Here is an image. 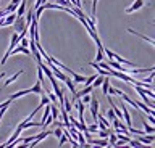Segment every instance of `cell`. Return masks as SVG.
I'll return each instance as SVG.
<instances>
[{
    "mask_svg": "<svg viewBox=\"0 0 155 148\" xmlns=\"http://www.w3.org/2000/svg\"><path fill=\"white\" fill-rule=\"evenodd\" d=\"M18 42H19V36H18V32H13V34H12V40H10V47H8V50H7V53H5L3 55V58H2V61H0V65H5V63H7V60H8V56L10 55H12V50L15 49V45H16L18 44Z\"/></svg>",
    "mask_w": 155,
    "mask_h": 148,
    "instance_id": "6da1fadb",
    "label": "cell"
},
{
    "mask_svg": "<svg viewBox=\"0 0 155 148\" xmlns=\"http://www.w3.org/2000/svg\"><path fill=\"white\" fill-rule=\"evenodd\" d=\"M89 108H91V114H92V119H94V122H97V113H99V100L95 97L91 98L89 102Z\"/></svg>",
    "mask_w": 155,
    "mask_h": 148,
    "instance_id": "7a4b0ae2",
    "label": "cell"
},
{
    "mask_svg": "<svg viewBox=\"0 0 155 148\" xmlns=\"http://www.w3.org/2000/svg\"><path fill=\"white\" fill-rule=\"evenodd\" d=\"M13 27L16 29V32H21L23 29H28V24H26V20L23 16H16L13 21Z\"/></svg>",
    "mask_w": 155,
    "mask_h": 148,
    "instance_id": "3957f363",
    "label": "cell"
},
{
    "mask_svg": "<svg viewBox=\"0 0 155 148\" xmlns=\"http://www.w3.org/2000/svg\"><path fill=\"white\" fill-rule=\"evenodd\" d=\"M137 135H139L137 140L142 143V145H153V135L152 134H149V135L147 134H145V135L144 134H137Z\"/></svg>",
    "mask_w": 155,
    "mask_h": 148,
    "instance_id": "277c9868",
    "label": "cell"
},
{
    "mask_svg": "<svg viewBox=\"0 0 155 148\" xmlns=\"http://www.w3.org/2000/svg\"><path fill=\"white\" fill-rule=\"evenodd\" d=\"M144 3H145V0H136V2L133 3V5L126 8V13L129 15V13H134V11H137L139 8H142V7H144Z\"/></svg>",
    "mask_w": 155,
    "mask_h": 148,
    "instance_id": "5b68a950",
    "label": "cell"
},
{
    "mask_svg": "<svg viewBox=\"0 0 155 148\" xmlns=\"http://www.w3.org/2000/svg\"><path fill=\"white\" fill-rule=\"evenodd\" d=\"M23 131H24V129H23L21 126H18V127H16V131H15V132H13V135H12V137H10V140H8L7 143H3V145H0V146H8V145H10V143H12V142L15 140V138H18V135H19V134H21Z\"/></svg>",
    "mask_w": 155,
    "mask_h": 148,
    "instance_id": "8992f818",
    "label": "cell"
},
{
    "mask_svg": "<svg viewBox=\"0 0 155 148\" xmlns=\"http://www.w3.org/2000/svg\"><path fill=\"white\" fill-rule=\"evenodd\" d=\"M128 32H129V34H133V36H137V37H140V39H144L145 42H149L150 45H153V44H155L153 39H150V37H145L144 34H139V32H137V31H134V29H128Z\"/></svg>",
    "mask_w": 155,
    "mask_h": 148,
    "instance_id": "52a82bcc",
    "label": "cell"
},
{
    "mask_svg": "<svg viewBox=\"0 0 155 148\" xmlns=\"http://www.w3.org/2000/svg\"><path fill=\"white\" fill-rule=\"evenodd\" d=\"M105 79V76H100V74H97V77L94 79V80H92V82H94V84H91L92 85V87H100V84H102V80H104Z\"/></svg>",
    "mask_w": 155,
    "mask_h": 148,
    "instance_id": "ba28073f",
    "label": "cell"
},
{
    "mask_svg": "<svg viewBox=\"0 0 155 148\" xmlns=\"http://www.w3.org/2000/svg\"><path fill=\"white\" fill-rule=\"evenodd\" d=\"M142 124H144V127H145V134H153V124H149L145 119H142Z\"/></svg>",
    "mask_w": 155,
    "mask_h": 148,
    "instance_id": "9c48e42d",
    "label": "cell"
},
{
    "mask_svg": "<svg viewBox=\"0 0 155 148\" xmlns=\"http://www.w3.org/2000/svg\"><path fill=\"white\" fill-rule=\"evenodd\" d=\"M65 84H66V87L70 89V92H71V93H74V92H76V89H74V82H73V79L68 77V79L65 80Z\"/></svg>",
    "mask_w": 155,
    "mask_h": 148,
    "instance_id": "30bf717a",
    "label": "cell"
},
{
    "mask_svg": "<svg viewBox=\"0 0 155 148\" xmlns=\"http://www.w3.org/2000/svg\"><path fill=\"white\" fill-rule=\"evenodd\" d=\"M19 74H23V69H21V71H18L16 74H13V76H12V77H10L8 80H5V84H3V85H5V87H7V85H10V84L13 82V80H16V77H18Z\"/></svg>",
    "mask_w": 155,
    "mask_h": 148,
    "instance_id": "8fae6325",
    "label": "cell"
},
{
    "mask_svg": "<svg viewBox=\"0 0 155 148\" xmlns=\"http://www.w3.org/2000/svg\"><path fill=\"white\" fill-rule=\"evenodd\" d=\"M97 2H99V0H92V20H94V21H97V20H95V13H97Z\"/></svg>",
    "mask_w": 155,
    "mask_h": 148,
    "instance_id": "7c38bea8",
    "label": "cell"
},
{
    "mask_svg": "<svg viewBox=\"0 0 155 148\" xmlns=\"http://www.w3.org/2000/svg\"><path fill=\"white\" fill-rule=\"evenodd\" d=\"M95 61H97V63H100V61H104V50H97Z\"/></svg>",
    "mask_w": 155,
    "mask_h": 148,
    "instance_id": "4fadbf2b",
    "label": "cell"
},
{
    "mask_svg": "<svg viewBox=\"0 0 155 148\" xmlns=\"http://www.w3.org/2000/svg\"><path fill=\"white\" fill-rule=\"evenodd\" d=\"M91 98H92V95H91V93H86V95H82V100H81V102L84 103V105H89Z\"/></svg>",
    "mask_w": 155,
    "mask_h": 148,
    "instance_id": "5bb4252c",
    "label": "cell"
},
{
    "mask_svg": "<svg viewBox=\"0 0 155 148\" xmlns=\"http://www.w3.org/2000/svg\"><path fill=\"white\" fill-rule=\"evenodd\" d=\"M107 118H108L110 121H113V119L116 118V114H115V111H113V109H108V111H107Z\"/></svg>",
    "mask_w": 155,
    "mask_h": 148,
    "instance_id": "9a60e30c",
    "label": "cell"
},
{
    "mask_svg": "<svg viewBox=\"0 0 155 148\" xmlns=\"http://www.w3.org/2000/svg\"><path fill=\"white\" fill-rule=\"evenodd\" d=\"M97 129H99V126H97V122H94L92 126H87V131H89V132H95Z\"/></svg>",
    "mask_w": 155,
    "mask_h": 148,
    "instance_id": "2e32d148",
    "label": "cell"
},
{
    "mask_svg": "<svg viewBox=\"0 0 155 148\" xmlns=\"http://www.w3.org/2000/svg\"><path fill=\"white\" fill-rule=\"evenodd\" d=\"M52 134H53L55 137H60L61 134H63V129H61V127H58V129H55V131H52Z\"/></svg>",
    "mask_w": 155,
    "mask_h": 148,
    "instance_id": "e0dca14e",
    "label": "cell"
},
{
    "mask_svg": "<svg viewBox=\"0 0 155 148\" xmlns=\"http://www.w3.org/2000/svg\"><path fill=\"white\" fill-rule=\"evenodd\" d=\"M44 2H45V0H44Z\"/></svg>",
    "mask_w": 155,
    "mask_h": 148,
    "instance_id": "ac0fdd59",
    "label": "cell"
}]
</instances>
